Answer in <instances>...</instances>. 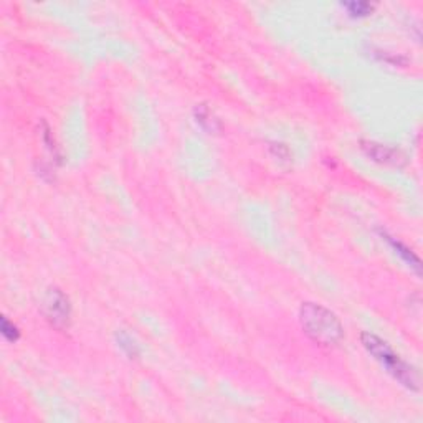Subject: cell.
<instances>
[{
  "label": "cell",
  "instance_id": "obj_1",
  "mask_svg": "<svg viewBox=\"0 0 423 423\" xmlns=\"http://www.w3.org/2000/svg\"><path fill=\"white\" fill-rule=\"evenodd\" d=\"M299 323L303 332L313 342L323 347H336L344 339V326L331 309L318 303L301 304Z\"/></svg>",
  "mask_w": 423,
  "mask_h": 423
},
{
  "label": "cell",
  "instance_id": "obj_2",
  "mask_svg": "<svg viewBox=\"0 0 423 423\" xmlns=\"http://www.w3.org/2000/svg\"><path fill=\"white\" fill-rule=\"evenodd\" d=\"M360 342L362 346H364V349L367 351L398 384L403 385L407 390H412V392H418V390H420V375H418L417 369L403 360L402 357L390 347L387 341L372 334V332H362Z\"/></svg>",
  "mask_w": 423,
  "mask_h": 423
},
{
  "label": "cell",
  "instance_id": "obj_3",
  "mask_svg": "<svg viewBox=\"0 0 423 423\" xmlns=\"http://www.w3.org/2000/svg\"><path fill=\"white\" fill-rule=\"evenodd\" d=\"M40 309L46 321L50 323V326L58 329V331H65L72 324V301L65 294V291L56 288V286H50L45 291Z\"/></svg>",
  "mask_w": 423,
  "mask_h": 423
},
{
  "label": "cell",
  "instance_id": "obj_4",
  "mask_svg": "<svg viewBox=\"0 0 423 423\" xmlns=\"http://www.w3.org/2000/svg\"><path fill=\"white\" fill-rule=\"evenodd\" d=\"M360 148L364 154L374 162L382 164V166H393L401 167L405 162V157L398 149L390 148V145L375 143V141H362Z\"/></svg>",
  "mask_w": 423,
  "mask_h": 423
},
{
  "label": "cell",
  "instance_id": "obj_5",
  "mask_svg": "<svg viewBox=\"0 0 423 423\" xmlns=\"http://www.w3.org/2000/svg\"><path fill=\"white\" fill-rule=\"evenodd\" d=\"M380 235H382V238H385V242L389 243V247L392 248L393 253H396L397 256H401V260L403 263H405V265L408 268H412V270L417 273V276H420L422 275V261H420V258H418L415 255V253H413L407 245H403L401 240L390 237V235L387 232H380Z\"/></svg>",
  "mask_w": 423,
  "mask_h": 423
},
{
  "label": "cell",
  "instance_id": "obj_6",
  "mask_svg": "<svg viewBox=\"0 0 423 423\" xmlns=\"http://www.w3.org/2000/svg\"><path fill=\"white\" fill-rule=\"evenodd\" d=\"M194 119L197 126H199L202 131H205L207 134H217L222 131L220 119L207 105H197L194 108Z\"/></svg>",
  "mask_w": 423,
  "mask_h": 423
},
{
  "label": "cell",
  "instance_id": "obj_7",
  "mask_svg": "<svg viewBox=\"0 0 423 423\" xmlns=\"http://www.w3.org/2000/svg\"><path fill=\"white\" fill-rule=\"evenodd\" d=\"M115 339L117 347H119V351L123 352L128 359H139L141 347L133 336L128 334L126 331H117Z\"/></svg>",
  "mask_w": 423,
  "mask_h": 423
},
{
  "label": "cell",
  "instance_id": "obj_8",
  "mask_svg": "<svg viewBox=\"0 0 423 423\" xmlns=\"http://www.w3.org/2000/svg\"><path fill=\"white\" fill-rule=\"evenodd\" d=\"M342 7L346 8L347 15H351L352 18H365L372 15V12L375 11V6L370 2H344Z\"/></svg>",
  "mask_w": 423,
  "mask_h": 423
},
{
  "label": "cell",
  "instance_id": "obj_9",
  "mask_svg": "<svg viewBox=\"0 0 423 423\" xmlns=\"http://www.w3.org/2000/svg\"><path fill=\"white\" fill-rule=\"evenodd\" d=\"M0 332H2V336L6 337L8 342H17L18 337H20L18 327L12 321H8L6 316H4L2 321H0Z\"/></svg>",
  "mask_w": 423,
  "mask_h": 423
}]
</instances>
